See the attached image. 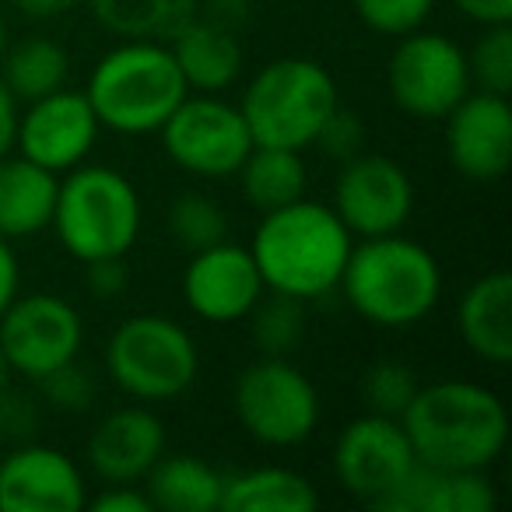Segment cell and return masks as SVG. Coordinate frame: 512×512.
<instances>
[{"label":"cell","instance_id":"6da1fadb","mask_svg":"<svg viewBox=\"0 0 512 512\" xmlns=\"http://www.w3.org/2000/svg\"><path fill=\"white\" fill-rule=\"evenodd\" d=\"M351 246L355 235L344 228L334 207L309 197L260 214L249 239V253L267 292L306 306L337 292Z\"/></svg>","mask_w":512,"mask_h":512},{"label":"cell","instance_id":"7a4b0ae2","mask_svg":"<svg viewBox=\"0 0 512 512\" xmlns=\"http://www.w3.org/2000/svg\"><path fill=\"white\" fill-rule=\"evenodd\" d=\"M400 425L418 463L442 470H491L509 442L505 400L474 379L421 383Z\"/></svg>","mask_w":512,"mask_h":512},{"label":"cell","instance_id":"3957f363","mask_svg":"<svg viewBox=\"0 0 512 512\" xmlns=\"http://www.w3.org/2000/svg\"><path fill=\"white\" fill-rule=\"evenodd\" d=\"M439 256L404 232L355 239L337 292L362 323L379 330H411L442 302Z\"/></svg>","mask_w":512,"mask_h":512},{"label":"cell","instance_id":"277c9868","mask_svg":"<svg viewBox=\"0 0 512 512\" xmlns=\"http://www.w3.org/2000/svg\"><path fill=\"white\" fill-rule=\"evenodd\" d=\"M190 95L165 39H120L88 71L85 99L99 127L120 137L158 134Z\"/></svg>","mask_w":512,"mask_h":512},{"label":"cell","instance_id":"5b68a950","mask_svg":"<svg viewBox=\"0 0 512 512\" xmlns=\"http://www.w3.org/2000/svg\"><path fill=\"white\" fill-rule=\"evenodd\" d=\"M50 228L78 264L127 256L144 228L141 190L127 172L85 162L60 176Z\"/></svg>","mask_w":512,"mask_h":512},{"label":"cell","instance_id":"8992f818","mask_svg":"<svg viewBox=\"0 0 512 512\" xmlns=\"http://www.w3.org/2000/svg\"><path fill=\"white\" fill-rule=\"evenodd\" d=\"M337 106L341 92L334 74L313 57L267 60L246 81V92L239 99L253 144L288 151L313 148L316 134Z\"/></svg>","mask_w":512,"mask_h":512},{"label":"cell","instance_id":"52a82bcc","mask_svg":"<svg viewBox=\"0 0 512 512\" xmlns=\"http://www.w3.org/2000/svg\"><path fill=\"white\" fill-rule=\"evenodd\" d=\"M102 369L127 400L169 404L190 393L200 376L197 337L172 316H127L102 348Z\"/></svg>","mask_w":512,"mask_h":512},{"label":"cell","instance_id":"ba28073f","mask_svg":"<svg viewBox=\"0 0 512 512\" xmlns=\"http://www.w3.org/2000/svg\"><path fill=\"white\" fill-rule=\"evenodd\" d=\"M232 411L256 446L295 449L316 435L323 400L309 372H302L292 358L260 355L235 376Z\"/></svg>","mask_w":512,"mask_h":512},{"label":"cell","instance_id":"9c48e42d","mask_svg":"<svg viewBox=\"0 0 512 512\" xmlns=\"http://www.w3.org/2000/svg\"><path fill=\"white\" fill-rule=\"evenodd\" d=\"M158 141L176 169L207 179V183L232 179L253 151V134H249L239 102H228L225 95L211 92L186 95L176 113L162 123Z\"/></svg>","mask_w":512,"mask_h":512},{"label":"cell","instance_id":"30bf717a","mask_svg":"<svg viewBox=\"0 0 512 512\" xmlns=\"http://www.w3.org/2000/svg\"><path fill=\"white\" fill-rule=\"evenodd\" d=\"M386 92L411 120H446L460 99L474 92L467 50L453 36L414 29L393 39L386 60Z\"/></svg>","mask_w":512,"mask_h":512},{"label":"cell","instance_id":"8fae6325","mask_svg":"<svg viewBox=\"0 0 512 512\" xmlns=\"http://www.w3.org/2000/svg\"><path fill=\"white\" fill-rule=\"evenodd\" d=\"M85 351V316L71 299L53 292H18L0 313V355L11 376L39 383L78 362Z\"/></svg>","mask_w":512,"mask_h":512},{"label":"cell","instance_id":"7c38bea8","mask_svg":"<svg viewBox=\"0 0 512 512\" xmlns=\"http://www.w3.org/2000/svg\"><path fill=\"white\" fill-rule=\"evenodd\" d=\"M418 456L400 418L362 411L337 432L330 449L334 481L369 509H383L414 474Z\"/></svg>","mask_w":512,"mask_h":512},{"label":"cell","instance_id":"4fadbf2b","mask_svg":"<svg viewBox=\"0 0 512 512\" xmlns=\"http://www.w3.org/2000/svg\"><path fill=\"white\" fill-rule=\"evenodd\" d=\"M418 204L414 179L397 158L365 148L362 155L341 162L334 176L330 207L355 239L404 232Z\"/></svg>","mask_w":512,"mask_h":512},{"label":"cell","instance_id":"5bb4252c","mask_svg":"<svg viewBox=\"0 0 512 512\" xmlns=\"http://www.w3.org/2000/svg\"><path fill=\"white\" fill-rule=\"evenodd\" d=\"M99 134V116H95L92 102L85 99V92H74L64 85L22 106L15 155L43 165L53 176H64L92 158Z\"/></svg>","mask_w":512,"mask_h":512},{"label":"cell","instance_id":"9a60e30c","mask_svg":"<svg viewBox=\"0 0 512 512\" xmlns=\"http://www.w3.org/2000/svg\"><path fill=\"white\" fill-rule=\"evenodd\" d=\"M179 288H183V306L211 327L242 323L267 295L249 246H239L232 239L190 253Z\"/></svg>","mask_w":512,"mask_h":512},{"label":"cell","instance_id":"2e32d148","mask_svg":"<svg viewBox=\"0 0 512 512\" xmlns=\"http://www.w3.org/2000/svg\"><path fill=\"white\" fill-rule=\"evenodd\" d=\"M85 505L88 477L71 453L36 439L0 453V512H78Z\"/></svg>","mask_w":512,"mask_h":512},{"label":"cell","instance_id":"e0dca14e","mask_svg":"<svg viewBox=\"0 0 512 512\" xmlns=\"http://www.w3.org/2000/svg\"><path fill=\"white\" fill-rule=\"evenodd\" d=\"M446 158L467 183L491 186L509 172L512 162V106L509 95L470 92L442 120Z\"/></svg>","mask_w":512,"mask_h":512},{"label":"cell","instance_id":"ac0fdd59","mask_svg":"<svg viewBox=\"0 0 512 512\" xmlns=\"http://www.w3.org/2000/svg\"><path fill=\"white\" fill-rule=\"evenodd\" d=\"M169 449L165 421L151 404H120L92 425L85 463L102 484H141L158 456Z\"/></svg>","mask_w":512,"mask_h":512},{"label":"cell","instance_id":"d6986e66","mask_svg":"<svg viewBox=\"0 0 512 512\" xmlns=\"http://www.w3.org/2000/svg\"><path fill=\"white\" fill-rule=\"evenodd\" d=\"M456 334L463 348L484 365H509L512 358V274L488 271L463 288L456 302Z\"/></svg>","mask_w":512,"mask_h":512},{"label":"cell","instance_id":"ffe728a7","mask_svg":"<svg viewBox=\"0 0 512 512\" xmlns=\"http://www.w3.org/2000/svg\"><path fill=\"white\" fill-rule=\"evenodd\" d=\"M165 43H169L190 92L225 95L242 78L246 50L239 43V32L211 22L200 11L186 25H179Z\"/></svg>","mask_w":512,"mask_h":512},{"label":"cell","instance_id":"44dd1931","mask_svg":"<svg viewBox=\"0 0 512 512\" xmlns=\"http://www.w3.org/2000/svg\"><path fill=\"white\" fill-rule=\"evenodd\" d=\"M498 505L488 470H442L418 463L383 512H491Z\"/></svg>","mask_w":512,"mask_h":512},{"label":"cell","instance_id":"7402d4cb","mask_svg":"<svg viewBox=\"0 0 512 512\" xmlns=\"http://www.w3.org/2000/svg\"><path fill=\"white\" fill-rule=\"evenodd\" d=\"M60 176L15 155L0 158V235L11 242L46 232L57 207Z\"/></svg>","mask_w":512,"mask_h":512},{"label":"cell","instance_id":"603a6c76","mask_svg":"<svg viewBox=\"0 0 512 512\" xmlns=\"http://www.w3.org/2000/svg\"><path fill=\"white\" fill-rule=\"evenodd\" d=\"M316 505V484L302 470L281 463L225 474L221 488V512H313Z\"/></svg>","mask_w":512,"mask_h":512},{"label":"cell","instance_id":"cb8c5ba5","mask_svg":"<svg viewBox=\"0 0 512 512\" xmlns=\"http://www.w3.org/2000/svg\"><path fill=\"white\" fill-rule=\"evenodd\" d=\"M141 484L151 498V509L218 512L225 474H218L211 463L193 453H169V449H165Z\"/></svg>","mask_w":512,"mask_h":512},{"label":"cell","instance_id":"d4e9b609","mask_svg":"<svg viewBox=\"0 0 512 512\" xmlns=\"http://www.w3.org/2000/svg\"><path fill=\"white\" fill-rule=\"evenodd\" d=\"M235 179H239L242 200H246L256 214L278 211V207L306 197V186H309L302 151L264 148V144H253V151H249L246 162L239 165Z\"/></svg>","mask_w":512,"mask_h":512},{"label":"cell","instance_id":"484cf974","mask_svg":"<svg viewBox=\"0 0 512 512\" xmlns=\"http://www.w3.org/2000/svg\"><path fill=\"white\" fill-rule=\"evenodd\" d=\"M67 78H71V53L50 36H25L8 43L0 57V81L22 106L64 88Z\"/></svg>","mask_w":512,"mask_h":512},{"label":"cell","instance_id":"4316f807","mask_svg":"<svg viewBox=\"0 0 512 512\" xmlns=\"http://www.w3.org/2000/svg\"><path fill=\"white\" fill-rule=\"evenodd\" d=\"M92 18L116 39H169L197 15L200 0H85Z\"/></svg>","mask_w":512,"mask_h":512},{"label":"cell","instance_id":"83f0119b","mask_svg":"<svg viewBox=\"0 0 512 512\" xmlns=\"http://www.w3.org/2000/svg\"><path fill=\"white\" fill-rule=\"evenodd\" d=\"M249 337H253V348L260 355H278L292 358L295 351L306 341V302L285 299V295L267 292L264 299L256 302L253 313L246 316Z\"/></svg>","mask_w":512,"mask_h":512},{"label":"cell","instance_id":"f1b7e54d","mask_svg":"<svg viewBox=\"0 0 512 512\" xmlns=\"http://www.w3.org/2000/svg\"><path fill=\"white\" fill-rule=\"evenodd\" d=\"M165 228H169L172 242H179L186 253H197V249L228 239V214L214 197L186 190L172 197L169 211H165Z\"/></svg>","mask_w":512,"mask_h":512},{"label":"cell","instance_id":"f546056e","mask_svg":"<svg viewBox=\"0 0 512 512\" xmlns=\"http://www.w3.org/2000/svg\"><path fill=\"white\" fill-rule=\"evenodd\" d=\"M470 81L477 92L509 95L512 92V22L484 25L481 36L467 50Z\"/></svg>","mask_w":512,"mask_h":512},{"label":"cell","instance_id":"4dcf8cb0","mask_svg":"<svg viewBox=\"0 0 512 512\" xmlns=\"http://www.w3.org/2000/svg\"><path fill=\"white\" fill-rule=\"evenodd\" d=\"M421 379L400 358H379L362 372V400L365 411L386 414V418H400L407 411V404L418 393Z\"/></svg>","mask_w":512,"mask_h":512},{"label":"cell","instance_id":"1f68e13d","mask_svg":"<svg viewBox=\"0 0 512 512\" xmlns=\"http://www.w3.org/2000/svg\"><path fill=\"white\" fill-rule=\"evenodd\" d=\"M439 0H351L358 22L386 39H400L414 29H425Z\"/></svg>","mask_w":512,"mask_h":512},{"label":"cell","instance_id":"d6a6232c","mask_svg":"<svg viewBox=\"0 0 512 512\" xmlns=\"http://www.w3.org/2000/svg\"><path fill=\"white\" fill-rule=\"evenodd\" d=\"M39 390H43L46 404L57 407L64 414H85L95 400V376L78 362L64 365V369L50 372L46 379H39Z\"/></svg>","mask_w":512,"mask_h":512},{"label":"cell","instance_id":"836d02e7","mask_svg":"<svg viewBox=\"0 0 512 512\" xmlns=\"http://www.w3.org/2000/svg\"><path fill=\"white\" fill-rule=\"evenodd\" d=\"M365 144H369V127H365V120L355 113V109L337 106L334 113L327 116V123L320 127L313 148H320L323 155L334 158V162L341 165V162H348V158L362 155Z\"/></svg>","mask_w":512,"mask_h":512},{"label":"cell","instance_id":"e575fe53","mask_svg":"<svg viewBox=\"0 0 512 512\" xmlns=\"http://www.w3.org/2000/svg\"><path fill=\"white\" fill-rule=\"evenodd\" d=\"M39 425V404L32 397H22V393H11V386L0 393V442L11 439L18 442H29L36 435Z\"/></svg>","mask_w":512,"mask_h":512},{"label":"cell","instance_id":"d590c367","mask_svg":"<svg viewBox=\"0 0 512 512\" xmlns=\"http://www.w3.org/2000/svg\"><path fill=\"white\" fill-rule=\"evenodd\" d=\"M85 267V285L95 299L102 302H113L120 299L123 292L130 288V267H127V256H109V260H92V264H81Z\"/></svg>","mask_w":512,"mask_h":512},{"label":"cell","instance_id":"8d00e7d4","mask_svg":"<svg viewBox=\"0 0 512 512\" xmlns=\"http://www.w3.org/2000/svg\"><path fill=\"white\" fill-rule=\"evenodd\" d=\"M95 512H151V498L144 484H106L99 495H88Z\"/></svg>","mask_w":512,"mask_h":512},{"label":"cell","instance_id":"74e56055","mask_svg":"<svg viewBox=\"0 0 512 512\" xmlns=\"http://www.w3.org/2000/svg\"><path fill=\"white\" fill-rule=\"evenodd\" d=\"M453 8L477 29L512 22V0H453Z\"/></svg>","mask_w":512,"mask_h":512},{"label":"cell","instance_id":"f35d334b","mask_svg":"<svg viewBox=\"0 0 512 512\" xmlns=\"http://www.w3.org/2000/svg\"><path fill=\"white\" fill-rule=\"evenodd\" d=\"M22 292V264H18L15 242L0 235V313Z\"/></svg>","mask_w":512,"mask_h":512},{"label":"cell","instance_id":"ab89813d","mask_svg":"<svg viewBox=\"0 0 512 512\" xmlns=\"http://www.w3.org/2000/svg\"><path fill=\"white\" fill-rule=\"evenodd\" d=\"M8 4L22 18H32V22H57V18L71 15L78 4H85V0H8Z\"/></svg>","mask_w":512,"mask_h":512},{"label":"cell","instance_id":"60d3db41","mask_svg":"<svg viewBox=\"0 0 512 512\" xmlns=\"http://www.w3.org/2000/svg\"><path fill=\"white\" fill-rule=\"evenodd\" d=\"M18 113L22 102L8 92V85L0 81V158H8L15 151V134H18Z\"/></svg>","mask_w":512,"mask_h":512},{"label":"cell","instance_id":"b9f144b4","mask_svg":"<svg viewBox=\"0 0 512 512\" xmlns=\"http://www.w3.org/2000/svg\"><path fill=\"white\" fill-rule=\"evenodd\" d=\"M11 386V369H8V362H4V355H0V393L8 390Z\"/></svg>","mask_w":512,"mask_h":512},{"label":"cell","instance_id":"7bdbcfd3","mask_svg":"<svg viewBox=\"0 0 512 512\" xmlns=\"http://www.w3.org/2000/svg\"><path fill=\"white\" fill-rule=\"evenodd\" d=\"M4 50H8V18L0 11V57H4Z\"/></svg>","mask_w":512,"mask_h":512}]
</instances>
